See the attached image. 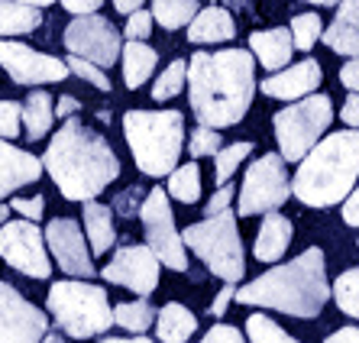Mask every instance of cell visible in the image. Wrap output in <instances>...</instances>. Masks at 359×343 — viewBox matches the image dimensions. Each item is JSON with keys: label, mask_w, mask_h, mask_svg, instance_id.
I'll list each match as a JSON object with an SVG mask.
<instances>
[{"label": "cell", "mask_w": 359, "mask_h": 343, "mask_svg": "<svg viewBox=\"0 0 359 343\" xmlns=\"http://www.w3.org/2000/svg\"><path fill=\"white\" fill-rule=\"evenodd\" d=\"M46 308L52 321L72 340H91V337L110 330L114 324V308L100 285L81 282V278H62L49 285Z\"/></svg>", "instance_id": "6"}, {"label": "cell", "mask_w": 359, "mask_h": 343, "mask_svg": "<svg viewBox=\"0 0 359 343\" xmlns=\"http://www.w3.org/2000/svg\"><path fill=\"white\" fill-rule=\"evenodd\" d=\"M78 110H81V101H78L75 94H62L59 101H55V117H59V120L75 117Z\"/></svg>", "instance_id": "49"}, {"label": "cell", "mask_w": 359, "mask_h": 343, "mask_svg": "<svg viewBox=\"0 0 359 343\" xmlns=\"http://www.w3.org/2000/svg\"><path fill=\"white\" fill-rule=\"evenodd\" d=\"M188 97L201 126H236L256 97V59L246 49L194 52L188 62Z\"/></svg>", "instance_id": "1"}, {"label": "cell", "mask_w": 359, "mask_h": 343, "mask_svg": "<svg viewBox=\"0 0 359 343\" xmlns=\"http://www.w3.org/2000/svg\"><path fill=\"white\" fill-rule=\"evenodd\" d=\"M233 295H236V282H224V288L217 292V298L208 304V314H210V318H224L226 308H230V302H233Z\"/></svg>", "instance_id": "44"}, {"label": "cell", "mask_w": 359, "mask_h": 343, "mask_svg": "<svg viewBox=\"0 0 359 343\" xmlns=\"http://www.w3.org/2000/svg\"><path fill=\"white\" fill-rule=\"evenodd\" d=\"M340 120L350 130H359V94H353L350 91V97L343 101V110H340Z\"/></svg>", "instance_id": "46"}, {"label": "cell", "mask_w": 359, "mask_h": 343, "mask_svg": "<svg viewBox=\"0 0 359 343\" xmlns=\"http://www.w3.org/2000/svg\"><path fill=\"white\" fill-rule=\"evenodd\" d=\"M246 343H301L292 334H285L282 327L266 314H250L246 318Z\"/></svg>", "instance_id": "33"}, {"label": "cell", "mask_w": 359, "mask_h": 343, "mask_svg": "<svg viewBox=\"0 0 359 343\" xmlns=\"http://www.w3.org/2000/svg\"><path fill=\"white\" fill-rule=\"evenodd\" d=\"M236 36V23L230 17V10L224 7H204L198 10L188 23V42L194 46H217V42H230Z\"/></svg>", "instance_id": "22"}, {"label": "cell", "mask_w": 359, "mask_h": 343, "mask_svg": "<svg viewBox=\"0 0 359 343\" xmlns=\"http://www.w3.org/2000/svg\"><path fill=\"white\" fill-rule=\"evenodd\" d=\"M42 168L52 175L65 201H91L120 178L117 152L78 117H65V123L55 130L42 156Z\"/></svg>", "instance_id": "2"}, {"label": "cell", "mask_w": 359, "mask_h": 343, "mask_svg": "<svg viewBox=\"0 0 359 343\" xmlns=\"http://www.w3.org/2000/svg\"><path fill=\"white\" fill-rule=\"evenodd\" d=\"M184 78H188V62L175 59L156 78V84H152V101H172V97H178L184 88Z\"/></svg>", "instance_id": "34"}, {"label": "cell", "mask_w": 359, "mask_h": 343, "mask_svg": "<svg viewBox=\"0 0 359 343\" xmlns=\"http://www.w3.org/2000/svg\"><path fill=\"white\" fill-rule=\"evenodd\" d=\"M288 198H292V182H288V172H285V159L278 152H266L246 168L233 214L236 217L269 214V210L282 208Z\"/></svg>", "instance_id": "9"}, {"label": "cell", "mask_w": 359, "mask_h": 343, "mask_svg": "<svg viewBox=\"0 0 359 343\" xmlns=\"http://www.w3.org/2000/svg\"><path fill=\"white\" fill-rule=\"evenodd\" d=\"M42 26V10L20 4V0H0V39L36 33Z\"/></svg>", "instance_id": "27"}, {"label": "cell", "mask_w": 359, "mask_h": 343, "mask_svg": "<svg viewBox=\"0 0 359 343\" xmlns=\"http://www.w3.org/2000/svg\"><path fill=\"white\" fill-rule=\"evenodd\" d=\"M46 236V250L65 276L72 278H94L97 269H94V256H91V246L84 243V230L78 220L72 217H55L49 220V227L42 230Z\"/></svg>", "instance_id": "14"}, {"label": "cell", "mask_w": 359, "mask_h": 343, "mask_svg": "<svg viewBox=\"0 0 359 343\" xmlns=\"http://www.w3.org/2000/svg\"><path fill=\"white\" fill-rule=\"evenodd\" d=\"M140 220L142 234H146V246L156 253V260L165 269L184 272L188 269V250L182 243V230L175 227V214H172V201L162 188L146 191L140 204Z\"/></svg>", "instance_id": "10"}, {"label": "cell", "mask_w": 359, "mask_h": 343, "mask_svg": "<svg viewBox=\"0 0 359 343\" xmlns=\"http://www.w3.org/2000/svg\"><path fill=\"white\" fill-rule=\"evenodd\" d=\"M292 236H294L292 220L278 214V210H269V214H262L259 234H256V243H252V256L259 262H278L285 256V250L292 246Z\"/></svg>", "instance_id": "20"}, {"label": "cell", "mask_w": 359, "mask_h": 343, "mask_svg": "<svg viewBox=\"0 0 359 343\" xmlns=\"http://www.w3.org/2000/svg\"><path fill=\"white\" fill-rule=\"evenodd\" d=\"M20 123H23V133L29 142L46 140L55 123V97L42 88H29L26 101L20 104Z\"/></svg>", "instance_id": "23"}, {"label": "cell", "mask_w": 359, "mask_h": 343, "mask_svg": "<svg viewBox=\"0 0 359 343\" xmlns=\"http://www.w3.org/2000/svg\"><path fill=\"white\" fill-rule=\"evenodd\" d=\"M168 198H175L182 204H198L201 201V168L198 162L188 166H175L168 172Z\"/></svg>", "instance_id": "29"}, {"label": "cell", "mask_w": 359, "mask_h": 343, "mask_svg": "<svg viewBox=\"0 0 359 343\" xmlns=\"http://www.w3.org/2000/svg\"><path fill=\"white\" fill-rule=\"evenodd\" d=\"M0 260L29 278L52 276V256L46 250V236L36 220H4L0 224Z\"/></svg>", "instance_id": "11"}, {"label": "cell", "mask_w": 359, "mask_h": 343, "mask_svg": "<svg viewBox=\"0 0 359 343\" xmlns=\"http://www.w3.org/2000/svg\"><path fill=\"white\" fill-rule=\"evenodd\" d=\"M0 68L10 75V81L26 84V88L59 84L72 75L65 59L49 55V52H36L17 39H0Z\"/></svg>", "instance_id": "13"}, {"label": "cell", "mask_w": 359, "mask_h": 343, "mask_svg": "<svg viewBox=\"0 0 359 343\" xmlns=\"http://www.w3.org/2000/svg\"><path fill=\"white\" fill-rule=\"evenodd\" d=\"M330 295L337 298V308H340L343 314H350V318L359 321V266L340 272V278L334 282Z\"/></svg>", "instance_id": "32"}, {"label": "cell", "mask_w": 359, "mask_h": 343, "mask_svg": "<svg viewBox=\"0 0 359 343\" xmlns=\"http://www.w3.org/2000/svg\"><path fill=\"white\" fill-rule=\"evenodd\" d=\"M10 217V208H7V204H4V201H0V224H4V220H7Z\"/></svg>", "instance_id": "56"}, {"label": "cell", "mask_w": 359, "mask_h": 343, "mask_svg": "<svg viewBox=\"0 0 359 343\" xmlns=\"http://www.w3.org/2000/svg\"><path fill=\"white\" fill-rule=\"evenodd\" d=\"M182 243H184V250H191L208 266V272H214L220 282H240L243 272H246L243 236H240V227H236L233 208L184 227Z\"/></svg>", "instance_id": "7"}, {"label": "cell", "mask_w": 359, "mask_h": 343, "mask_svg": "<svg viewBox=\"0 0 359 343\" xmlns=\"http://www.w3.org/2000/svg\"><path fill=\"white\" fill-rule=\"evenodd\" d=\"M320 39L337 55H359V0H340L334 23L320 29Z\"/></svg>", "instance_id": "19"}, {"label": "cell", "mask_w": 359, "mask_h": 343, "mask_svg": "<svg viewBox=\"0 0 359 343\" xmlns=\"http://www.w3.org/2000/svg\"><path fill=\"white\" fill-rule=\"evenodd\" d=\"M59 4L68 13H75V17H81V13H97V10L104 7V0H59Z\"/></svg>", "instance_id": "48"}, {"label": "cell", "mask_w": 359, "mask_h": 343, "mask_svg": "<svg viewBox=\"0 0 359 343\" xmlns=\"http://www.w3.org/2000/svg\"><path fill=\"white\" fill-rule=\"evenodd\" d=\"M49 334V318L26 302L13 285L0 282V343H39Z\"/></svg>", "instance_id": "16"}, {"label": "cell", "mask_w": 359, "mask_h": 343, "mask_svg": "<svg viewBox=\"0 0 359 343\" xmlns=\"http://www.w3.org/2000/svg\"><path fill=\"white\" fill-rule=\"evenodd\" d=\"M340 84L350 88L353 94H359V55H353V59L340 68Z\"/></svg>", "instance_id": "45"}, {"label": "cell", "mask_w": 359, "mask_h": 343, "mask_svg": "<svg viewBox=\"0 0 359 343\" xmlns=\"http://www.w3.org/2000/svg\"><path fill=\"white\" fill-rule=\"evenodd\" d=\"M100 343H152L146 334H133V337H104Z\"/></svg>", "instance_id": "51"}, {"label": "cell", "mask_w": 359, "mask_h": 343, "mask_svg": "<svg viewBox=\"0 0 359 343\" xmlns=\"http://www.w3.org/2000/svg\"><path fill=\"white\" fill-rule=\"evenodd\" d=\"M324 81V68L318 59H304L294 62V65L278 68L272 78H266L262 84H256L266 97H276V101H298L304 94H314Z\"/></svg>", "instance_id": "17"}, {"label": "cell", "mask_w": 359, "mask_h": 343, "mask_svg": "<svg viewBox=\"0 0 359 343\" xmlns=\"http://www.w3.org/2000/svg\"><path fill=\"white\" fill-rule=\"evenodd\" d=\"M233 198H236V191H233V184L230 182H224L217 188V191L210 194V201L204 204V217H210V214H220V210H226L230 204H233Z\"/></svg>", "instance_id": "43"}, {"label": "cell", "mask_w": 359, "mask_h": 343, "mask_svg": "<svg viewBox=\"0 0 359 343\" xmlns=\"http://www.w3.org/2000/svg\"><path fill=\"white\" fill-rule=\"evenodd\" d=\"M320 29H324V23H320L318 13H298V17H292V26H288L292 46L298 52H311L314 42L320 39Z\"/></svg>", "instance_id": "35"}, {"label": "cell", "mask_w": 359, "mask_h": 343, "mask_svg": "<svg viewBox=\"0 0 359 343\" xmlns=\"http://www.w3.org/2000/svg\"><path fill=\"white\" fill-rule=\"evenodd\" d=\"M334 123V101L327 94H304L272 117L278 140V156L285 162H298Z\"/></svg>", "instance_id": "8"}, {"label": "cell", "mask_w": 359, "mask_h": 343, "mask_svg": "<svg viewBox=\"0 0 359 343\" xmlns=\"http://www.w3.org/2000/svg\"><path fill=\"white\" fill-rule=\"evenodd\" d=\"M39 175L42 159H36L33 152L26 149H17L10 140H0V201L26 188V184L39 182Z\"/></svg>", "instance_id": "18"}, {"label": "cell", "mask_w": 359, "mask_h": 343, "mask_svg": "<svg viewBox=\"0 0 359 343\" xmlns=\"http://www.w3.org/2000/svg\"><path fill=\"white\" fill-rule=\"evenodd\" d=\"M20 4H29V7H49V4H55V0H20Z\"/></svg>", "instance_id": "55"}, {"label": "cell", "mask_w": 359, "mask_h": 343, "mask_svg": "<svg viewBox=\"0 0 359 343\" xmlns=\"http://www.w3.org/2000/svg\"><path fill=\"white\" fill-rule=\"evenodd\" d=\"M65 65H68V72H72V75H78L81 81L94 84L97 91H110V78H107V72H104L100 65H94V62L81 59V55H72V52H68Z\"/></svg>", "instance_id": "36"}, {"label": "cell", "mask_w": 359, "mask_h": 343, "mask_svg": "<svg viewBox=\"0 0 359 343\" xmlns=\"http://www.w3.org/2000/svg\"><path fill=\"white\" fill-rule=\"evenodd\" d=\"M292 194L308 208H334L359 182V130H337L301 156Z\"/></svg>", "instance_id": "4"}, {"label": "cell", "mask_w": 359, "mask_h": 343, "mask_svg": "<svg viewBox=\"0 0 359 343\" xmlns=\"http://www.w3.org/2000/svg\"><path fill=\"white\" fill-rule=\"evenodd\" d=\"M156 321V308H152L146 298H136V302H120L114 308V324L120 330H130V334H146Z\"/></svg>", "instance_id": "30"}, {"label": "cell", "mask_w": 359, "mask_h": 343, "mask_svg": "<svg viewBox=\"0 0 359 343\" xmlns=\"http://www.w3.org/2000/svg\"><path fill=\"white\" fill-rule=\"evenodd\" d=\"M220 146H224V140H220V130H214V126H198V130H191V136H188V152H191L194 159L214 156Z\"/></svg>", "instance_id": "37"}, {"label": "cell", "mask_w": 359, "mask_h": 343, "mask_svg": "<svg viewBox=\"0 0 359 343\" xmlns=\"http://www.w3.org/2000/svg\"><path fill=\"white\" fill-rule=\"evenodd\" d=\"M159 272L162 262L156 260V253L149 246H120L110 262L100 269V278H107L110 285H120V288H130L140 298L152 295L159 288Z\"/></svg>", "instance_id": "15"}, {"label": "cell", "mask_w": 359, "mask_h": 343, "mask_svg": "<svg viewBox=\"0 0 359 343\" xmlns=\"http://www.w3.org/2000/svg\"><path fill=\"white\" fill-rule=\"evenodd\" d=\"M252 149H256V146H252L250 140L230 142V146H220V149L214 152V178H217V184L230 182V178H233V172L240 168V162L252 156Z\"/></svg>", "instance_id": "31"}, {"label": "cell", "mask_w": 359, "mask_h": 343, "mask_svg": "<svg viewBox=\"0 0 359 343\" xmlns=\"http://www.w3.org/2000/svg\"><path fill=\"white\" fill-rule=\"evenodd\" d=\"M152 33V13L149 10H133V13H126V39H149Z\"/></svg>", "instance_id": "40"}, {"label": "cell", "mask_w": 359, "mask_h": 343, "mask_svg": "<svg viewBox=\"0 0 359 343\" xmlns=\"http://www.w3.org/2000/svg\"><path fill=\"white\" fill-rule=\"evenodd\" d=\"M20 133H23L20 104L17 101H0V140H17Z\"/></svg>", "instance_id": "38"}, {"label": "cell", "mask_w": 359, "mask_h": 343, "mask_svg": "<svg viewBox=\"0 0 359 343\" xmlns=\"http://www.w3.org/2000/svg\"><path fill=\"white\" fill-rule=\"evenodd\" d=\"M120 62H123V81L130 91L142 88L152 78L156 65H159V52L146 46L142 39H130L126 46H120Z\"/></svg>", "instance_id": "25"}, {"label": "cell", "mask_w": 359, "mask_h": 343, "mask_svg": "<svg viewBox=\"0 0 359 343\" xmlns=\"http://www.w3.org/2000/svg\"><path fill=\"white\" fill-rule=\"evenodd\" d=\"M198 0H152V23H159L162 29H182L191 23V17L198 13Z\"/></svg>", "instance_id": "28"}, {"label": "cell", "mask_w": 359, "mask_h": 343, "mask_svg": "<svg viewBox=\"0 0 359 343\" xmlns=\"http://www.w3.org/2000/svg\"><path fill=\"white\" fill-rule=\"evenodd\" d=\"M123 136L142 175L162 178L182 159L184 117L182 110H126Z\"/></svg>", "instance_id": "5"}, {"label": "cell", "mask_w": 359, "mask_h": 343, "mask_svg": "<svg viewBox=\"0 0 359 343\" xmlns=\"http://www.w3.org/2000/svg\"><path fill=\"white\" fill-rule=\"evenodd\" d=\"M304 4H314V7H337L340 0H304Z\"/></svg>", "instance_id": "54"}, {"label": "cell", "mask_w": 359, "mask_h": 343, "mask_svg": "<svg viewBox=\"0 0 359 343\" xmlns=\"http://www.w3.org/2000/svg\"><path fill=\"white\" fill-rule=\"evenodd\" d=\"M324 343H359V327H340Z\"/></svg>", "instance_id": "50"}, {"label": "cell", "mask_w": 359, "mask_h": 343, "mask_svg": "<svg viewBox=\"0 0 359 343\" xmlns=\"http://www.w3.org/2000/svg\"><path fill=\"white\" fill-rule=\"evenodd\" d=\"M39 343H65V337H62V334H55V330H49V334L42 337Z\"/></svg>", "instance_id": "53"}, {"label": "cell", "mask_w": 359, "mask_h": 343, "mask_svg": "<svg viewBox=\"0 0 359 343\" xmlns=\"http://www.w3.org/2000/svg\"><path fill=\"white\" fill-rule=\"evenodd\" d=\"M142 198H146V191H142L140 184H133V188H126V191H120L117 198H114V210H117L120 217H136Z\"/></svg>", "instance_id": "39"}, {"label": "cell", "mask_w": 359, "mask_h": 343, "mask_svg": "<svg viewBox=\"0 0 359 343\" xmlns=\"http://www.w3.org/2000/svg\"><path fill=\"white\" fill-rule=\"evenodd\" d=\"M340 204H343V220L350 227H359V188H353Z\"/></svg>", "instance_id": "47"}, {"label": "cell", "mask_w": 359, "mask_h": 343, "mask_svg": "<svg viewBox=\"0 0 359 343\" xmlns=\"http://www.w3.org/2000/svg\"><path fill=\"white\" fill-rule=\"evenodd\" d=\"M292 33L288 26H276V29H256L250 36V52L266 72H278L292 62Z\"/></svg>", "instance_id": "21"}, {"label": "cell", "mask_w": 359, "mask_h": 343, "mask_svg": "<svg viewBox=\"0 0 359 343\" xmlns=\"http://www.w3.org/2000/svg\"><path fill=\"white\" fill-rule=\"evenodd\" d=\"M330 298V282H327V256L320 246L294 256L292 262L262 272L250 285L236 288L233 302L252 304V308H272L288 318H318Z\"/></svg>", "instance_id": "3"}, {"label": "cell", "mask_w": 359, "mask_h": 343, "mask_svg": "<svg viewBox=\"0 0 359 343\" xmlns=\"http://www.w3.org/2000/svg\"><path fill=\"white\" fill-rule=\"evenodd\" d=\"M114 7H117V13H133L142 7V0H114Z\"/></svg>", "instance_id": "52"}, {"label": "cell", "mask_w": 359, "mask_h": 343, "mask_svg": "<svg viewBox=\"0 0 359 343\" xmlns=\"http://www.w3.org/2000/svg\"><path fill=\"white\" fill-rule=\"evenodd\" d=\"M10 210H17L20 217L39 224L42 214H46V198H42V194H33V198H13V201H10Z\"/></svg>", "instance_id": "41"}, {"label": "cell", "mask_w": 359, "mask_h": 343, "mask_svg": "<svg viewBox=\"0 0 359 343\" xmlns=\"http://www.w3.org/2000/svg\"><path fill=\"white\" fill-rule=\"evenodd\" d=\"M152 324H156V337L162 343H188L198 330V318L178 302L162 304V311H156Z\"/></svg>", "instance_id": "26"}, {"label": "cell", "mask_w": 359, "mask_h": 343, "mask_svg": "<svg viewBox=\"0 0 359 343\" xmlns=\"http://www.w3.org/2000/svg\"><path fill=\"white\" fill-rule=\"evenodd\" d=\"M62 42H65V49L72 55H81V59L94 62L100 68L114 65L120 59V46H123L120 29L107 17H100V13H81V17H75L65 26Z\"/></svg>", "instance_id": "12"}, {"label": "cell", "mask_w": 359, "mask_h": 343, "mask_svg": "<svg viewBox=\"0 0 359 343\" xmlns=\"http://www.w3.org/2000/svg\"><path fill=\"white\" fill-rule=\"evenodd\" d=\"M84 204V236L91 246V256H104V253L117 243V227H114V208L100 201H81Z\"/></svg>", "instance_id": "24"}, {"label": "cell", "mask_w": 359, "mask_h": 343, "mask_svg": "<svg viewBox=\"0 0 359 343\" xmlns=\"http://www.w3.org/2000/svg\"><path fill=\"white\" fill-rule=\"evenodd\" d=\"M201 343H246V337L233 324H214L208 334L201 337Z\"/></svg>", "instance_id": "42"}]
</instances>
